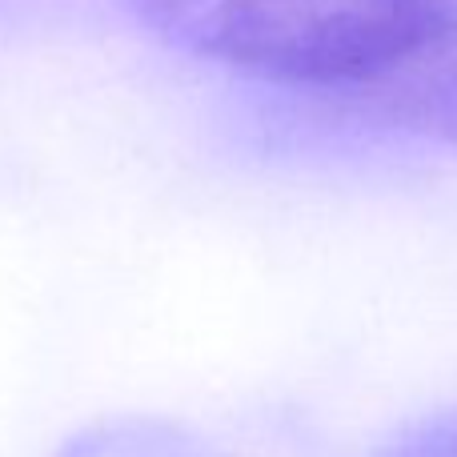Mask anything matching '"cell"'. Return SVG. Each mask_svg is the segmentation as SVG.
<instances>
[{
  "label": "cell",
  "instance_id": "obj_1",
  "mask_svg": "<svg viewBox=\"0 0 457 457\" xmlns=\"http://www.w3.org/2000/svg\"><path fill=\"white\" fill-rule=\"evenodd\" d=\"M173 48L341 109L457 133V0H129Z\"/></svg>",
  "mask_w": 457,
  "mask_h": 457
},
{
  "label": "cell",
  "instance_id": "obj_2",
  "mask_svg": "<svg viewBox=\"0 0 457 457\" xmlns=\"http://www.w3.org/2000/svg\"><path fill=\"white\" fill-rule=\"evenodd\" d=\"M69 457H197L181 437L173 434H101L77 445Z\"/></svg>",
  "mask_w": 457,
  "mask_h": 457
},
{
  "label": "cell",
  "instance_id": "obj_3",
  "mask_svg": "<svg viewBox=\"0 0 457 457\" xmlns=\"http://www.w3.org/2000/svg\"><path fill=\"white\" fill-rule=\"evenodd\" d=\"M394 457H457V418H445V421H437V426H429L426 434L405 442Z\"/></svg>",
  "mask_w": 457,
  "mask_h": 457
}]
</instances>
